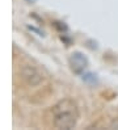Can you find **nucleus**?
I'll return each mask as SVG.
<instances>
[{"mask_svg":"<svg viewBox=\"0 0 118 130\" xmlns=\"http://www.w3.org/2000/svg\"><path fill=\"white\" fill-rule=\"evenodd\" d=\"M70 66L72 68V71L76 74L83 72L87 66H88V60L81 54V53H72L70 57Z\"/></svg>","mask_w":118,"mask_h":130,"instance_id":"nucleus-3","label":"nucleus"},{"mask_svg":"<svg viewBox=\"0 0 118 130\" xmlns=\"http://www.w3.org/2000/svg\"><path fill=\"white\" fill-rule=\"evenodd\" d=\"M20 75L22 80L30 87H36L43 82V74L41 72V70L31 64H24L20 68Z\"/></svg>","mask_w":118,"mask_h":130,"instance_id":"nucleus-2","label":"nucleus"},{"mask_svg":"<svg viewBox=\"0 0 118 130\" xmlns=\"http://www.w3.org/2000/svg\"><path fill=\"white\" fill-rule=\"evenodd\" d=\"M51 113L54 126L62 130H70L75 127L79 118L77 105L71 99H63V100L58 101L53 106Z\"/></svg>","mask_w":118,"mask_h":130,"instance_id":"nucleus-1","label":"nucleus"}]
</instances>
